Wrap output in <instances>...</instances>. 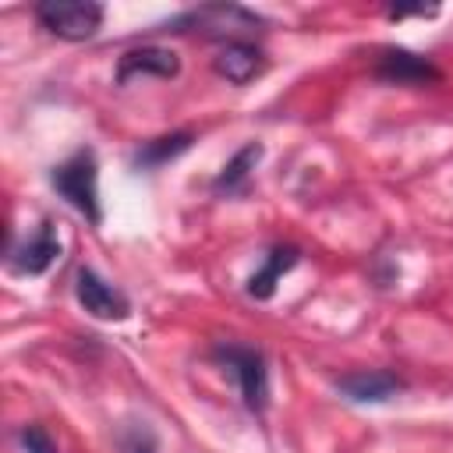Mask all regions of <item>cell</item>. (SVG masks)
Returning <instances> with one entry per match:
<instances>
[{
    "mask_svg": "<svg viewBox=\"0 0 453 453\" xmlns=\"http://www.w3.org/2000/svg\"><path fill=\"white\" fill-rule=\"evenodd\" d=\"M375 78L389 81V85H432L439 81V67L421 57V53H411L403 46H382L375 53Z\"/></svg>",
    "mask_w": 453,
    "mask_h": 453,
    "instance_id": "obj_5",
    "label": "cell"
},
{
    "mask_svg": "<svg viewBox=\"0 0 453 453\" xmlns=\"http://www.w3.org/2000/svg\"><path fill=\"white\" fill-rule=\"evenodd\" d=\"M138 74L177 78L180 74V57L170 46H138V50H127L117 60V85H127Z\"/></svg>",
    "mask_w": 453,
    "mask_h": 453,
    "instance_id": "obj_8",
    "label": "cell"
},
{
    "mask_svg": "<svg viewBox=\"0 0 453 453\" xmlns=\"http://www.w3.org/2000/svg\"><path fill=\"white\" fill-rule=\"evenodd\" d=\"M262 25V18L248 7L237 4H205V7H191L177 18H170L166 25H156L163 32H205V35H230V32H255Z\"/></svg>",
    "mask_w": 453,
    "mask_h": 453,
    "instance_id": "obj_4",
    "label": "cell"
},
{
    "mask_svg": "<svg viewBox=\"0 0 453 453\" xmlns=\"http://www.w3.org/2000/svg\"><path fill=\"white\" fill-rule=\"evenodd\" d=\"M212 67L230 85H248L255 74L265 71V53L258 46H251L248 39H226L223 50L212 57Z\"/></svg>",
    "mask_w": 453,
    "mask_h": 453,
    "instance_id": "obj_9",
    "label": "cell"
},
{
    "mask_svg": "<svg viewBox=\"0 0 453 453\" xmlns=\"http://www.w3.org/2000/svg\"><path fill=\"white\" fill-rule=\"evenodd\" d=\"M74 294H78V304L96 315V319H106V322H120L131 315V301L113 287L106 283L96 269H78L74 276Z\"/></svg>",
    "mask_w": 453,
    "mask_h": 453,
    "instance_id": "obj_6",
    "label": "cell"
},
{
    "mask_svg": "<svg viewBox=\"0 0 453 453\" xmlns=\"http://www.w3.org/2000/svg\"><path fill=\"white\" fill-rule=\"evenodd\" d=\"M57 258H60V237H57L53 223L42 219V223L35 226V234L11 255V269L21 273V276H39V273H46Z\"/></svg>",
    "mask_w": 453,
    "mask_h": 453,
    "instance_id": "obj_10",
    "label": "cell"
},
{
    "mask_svg": "<svg viewBox=\"0 0 453 453\" xmlns=\"http://www.w3.org/2000/svg\"><path fill=\"white\" fill-rule=\"evenodd\" d=\"M50 184L53 191L74 209L81 212L92 226L103 223V205H99V163L92 149H74L64 163H57L50 170Z\"/></svg>",
    "mask_w": 453,
    "mask_h": 453,
    "instance_id": "obj_1",
    "label": "cell"
},
{
    "mask_svg": "<svg viewBox=\"0 0 453 453\" xmlns=\"http://www.w3.org/2000/svg\"><path fill=\"white\" fill-rule=\"evenodd\" d=\"M117 449L120 453H159V439L152 432V425L145 421H127L117 432Z\"/></svg>",
    "mask_w": 453,
    "mask_h": 453,
    "instance_id": "obj_14",
    "label": "cell"
},
{
    "mask_svg": "<svg viewBox=\"0 0 453 453\" xmlns=\"http://www.w3.org/2000/svg\"><path fill=\"white\" fill-rule=\"evenodd\" d=\"M297 258H301L297 248H290V244H276V248L265 255L262 269H255V273L248 276V283H244L248 297H255V301H269V297L276 294V283L283 280V273H290V269L297 265Z\"/></svg>",
    "mask_w": 453,
    "mask_h": 453,
    "instance_id": "obj_11",
    "label": "cell"
},
{
    "mask_svg": "<svg viewBox=\"0 0 453 453\" xmlns=\"http://www.w3.org/2000/svg\"><path fill=\"white\" fill-rule=\"evenodd\" d=\"M407 382L396 372H386V368H361V372H350V375H340L336 379V389L347 400H354V403H386Z\"/></svg>",
    "mask_w": 453,
    "mask_h": 453,
    "instance_id": "obj_7",
    "label": "cell"
},
{
    "mask_svg": "<svg viewBox=\"0 0 453 453\" xmlns=\"http://www.w3.org/2000/svg\"><path fill=\"white\" fill-rule=\"evenodd\" d=\"M258 159H262V145H258V142H248L244 149H237L234 159H230V163L219 170V177L212 180V191H216V195L244 191V184H248V177H251V170H255Z\"/></svg>",
    "mask_w": 453,
    "mask_h": 453,
    "instance_id": "obj_13",
    "label": "cell"
},
{
    "mask_svg": "<svg viewBox=\"0 0 453 453\" xmlns=\"http://www.w3.org/2000/svg\"><path fill=\"white\" fill-rule=\"evenodd\" d=\"M18 442H21L25 453H57V446H53V439L42 425H25L18 432Z\"/></svg>",
    "mask_w": 453,
    "mask_h": 453,
    "instance_id": "obj_15",
    "label": "cell"
},
{
    "mask_svg": "<svg viewBox=\"0 0 453 453\" xmlns=\"http://www.w3.org/2000/svg\"><path fill=\"white\" fill-rule=\"evenodd\" d=\"M35 21L67 42H85L103 28V4L92 0H42L35 4Z\"/></svg>",
    "mask_w": 453,
    "mask_h": 453,
    "instance_id": "obj_3",
    "label": "cell"
},
{
    "mask_svg": "<svg viewBox=\"0 0 453 453\" xmlns=\"http://www.w3.org/2000/svg\"><path fill=\"white\" fill-rule=\"evenodd\" d=\"M191 142H195V134H191V131L159 134V138H152V142H142V145L134 149L131 163H134L138 170H152V166H163V163H170V159L184 156V152L191 149Z\"/></svg>",
    "mask_w": 453,
    "mask_h": 453,
    "instance_id": "obj_12",
    "label": "cell"
},
{
    "mask_svg": "<svg viewBox=\"0 0 453 453\" xmlns=\"http://www.w3.org/2000/svg\"><path fill=\"white\" fill-rule=\"evenodd\" d=\"M212 361L223 365L237 379L241 400L251 414H262L269 407V365H265V354L258 347L223 340L212 347Z\"/></svg>",
    "mask_w": 453,
    "mask_h": 453,
    "instance_id": "obj_2",
    "label": "cell"
}]
</instances>
